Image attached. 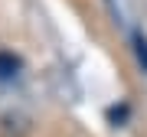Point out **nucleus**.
I'll use <instances>...</instances> for the list:
<instances>
[{
	"instance_id": "nucleus-2",
	"label": "nucleus",
	"mask_w": 147,
	"mask_h": 137,
	"mask_svg": "<svg viewBox=\"0 0 147 137\" xmlns=\"http://www.w3.org/2000/svg\"><path fill=\"white\" fill-rule=\"evenodd\" d=\"M134 49H137V62H141V68L147 72V39H144V33H134Z\"/></svg>"
},
{
	"instance_id": "nucleus-1",
	"label": "nucleus",
	"mask_w": 147,
	"mask_h": 137,
	"mask_svg": "<svg viewBox=\"0 0 147 137\" xmlns=\"http://www.w3.org/2000/svg\"><path fill=\"white\" fill-rule=\"evenodd\" d=\"M16 72H20V62L10 52H0V79H13Z\"/></svg>"
}]
</instances>
